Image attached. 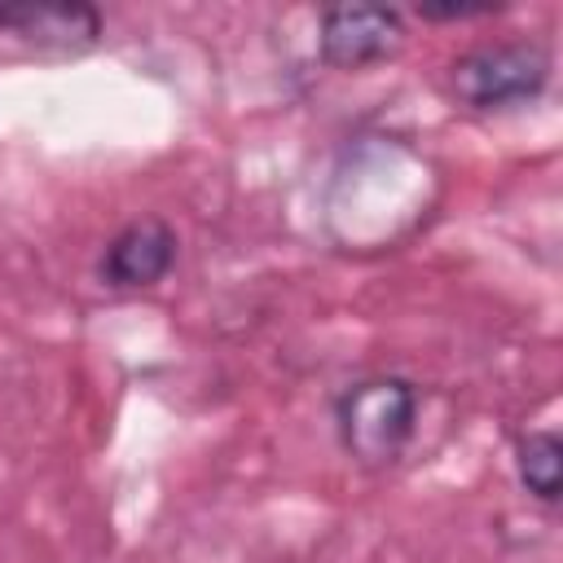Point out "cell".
Returning a JSON list of instances; mask_svg holds the SVG:
<instances>
[{
  "mask_svg": "<svg viewBox=\"0 0 563 563\" xmlns=\"http://www.w3.org/2000/svg\"><path fill=\"white\" fill-rule=\"evenodd\" d=\"M334 427L347 457H356L361 466H387L413 440L418 387L396 374L361 378L334 400Z\"/></svg>",
  "mask_w": 563,
  "mask_h": 563,
  "instance_id": "1",
  "label": "cell"
},
{
  "mask_svg": "<svg viewBox=\"0 0 563 563\" xmlns=\"http://www.w3.org/2000/svg\"><path fill=\"white\" fill-rule=\"evenodd\" d=\"M550 84V53L537 40H497L453 62L449 88L471 110H506L541 97Z\"/></svg>",
  "mask_w": 563,
  "mask_h": 563,
  "instance_id": "2",
  "label": "cell"
},
{
  "mask_svg": "<svg viewBox=\"0 0 563 563\" xmlns=\"http://www.w3.org/2000/svg\"><path fill=\"white\" fill-rule=\"evenodd\" d=\"M405 35V22L396 9L378 4H330L321 13V57L339 70H361L369 62H383Z\"/></svg>",
  "mask_w": 563,
  "mask_h": 563,
  "instance_id": "3",
  "label": "cell"
},
{
  "mask_svg": "<svg viewBox=\"0 0 563 563\" xmlns=\"http://www.w3.org/2000/svg\"><path fill=\"white\" fill-rule=\"evenodd\" d=\"M176 264V229L158 216H141L132 224H123L101 264H97V277L114 290H145L154 282H163Z\"/></svg>",
  "mask_w": 563,
  "mask_h": 563,
  "instance_id": "4",
  "label": "cell"
},
{
  "mask_svg": "<svg viewBox=\"0 0 563 563\" xmlns=\"http://www.w3.org/2000/svg\"><path fill=\"white\" fill-rule=\"evenodd\" d=\"M0 31L40 53H84L101 40V13L92 4H0Z\"/></svg>",
  "mask_w": 563,
  "mask_h": 563,
  "instance_id": "5",
  "label": "cell"
},
{
  "mask_svg": "<svg viewBox=\"0 0 563 563\" xmlns=\"http://www.w3.org/2000/svg\"><path fill=\"white\" fill-rule=\"evenodd\" d=\"M515 471H519V484L554 506L559 501V488H563V440L559 431H523L515 440Z\"/></svg>",
  "mask_w": 563,
  "mask_h": 563,
  "instance_id": "6",
  "label": "cell"
}]
</instances>
